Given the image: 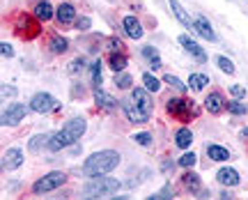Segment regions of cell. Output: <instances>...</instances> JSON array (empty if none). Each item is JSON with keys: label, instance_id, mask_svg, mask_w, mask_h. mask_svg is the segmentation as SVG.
Instances as JSON below:
<instances>
[{"label": "cell", "instance_id": "37", "mask_svg": "<svg viewBox=\"0 0 248 200\" xmlns=\"http://www.w3.org/2000/svg\"><path fill=\"white\" fill-rule=\"evenodd\" d=\"M0 53H2V58H12V55H14V49H12V44L2 42V44H0Z\"/></svg>", "mask_w": 248, "mask_h": 200}, {"label": "cell", "instance_id": "32", "mask_svg": "<svg viewBox=\"0 0 248 200\" xmlns=\"http://www.w3.org/2000/svg\"><path fill=\"white\" fill-rule=\"evenodd\" d=\"M163 81H166L168 85H172V87H175V90H179V92H184L186 87H188V85H186V83H182V81H179L177 76H172V74H166V79H163Z\"/></svg>", "mask_w": 248, "mask_h": 200}, {"label": "cell", "instance_id": "12", "mask_svg": "<svg viewBox=\"0 0 248 200\" xmlns=\"http://www.w3.org/2000/svg\"><path fill=\"white\" fill-rule=\"evenodd\" d=\"M23 164V152L18 148H9L5 154H2V168L5 170H14L18 166Z\"/></svg>", "mask_w": 248, "mask_h": 200}, {"label": "cell", "instance_id": "30", "mask_svg": "<svg viewBox=\"0 0 248 200\" xmlns=\"http://www.w3.org/2000/svg\"><path fill=\"white\" fill-rule=\"evenodd\" d=\"M131 76L129 74H124V71H117L115 74V85L117 87H122V90H126V87H131Z\"/></svg>", "mask_w": 248, "mask_h": 200}, {"label": "cell", "instance_id": "6", "mask_svg": "<svg viewBox=\"0 0 248 200\" xmlns=\"http://www.w3.org/2000/svg\"><path fill=\"white\" fill-rule=\"evenodd\" d=\"M58 106L60 104L55 101V97H51L48 92H37V95L30 99V108H32L35 113H42V115L53 113Z\"/></svg>", "mask_w": 248, "mask_h": 200}, {"label": "cell", "instance_id": "28", "mask_svg": "<svg viewBox=\"0 0 248 200\" xmlns=\"http://www.w3.org/2000/svg\"><path fill=\"white\" fill-rule=\"evenodd\" d=\"M228 111H230L232 115H246L248 113V104H241V101H228Z\"/></svg>", "mask_w": 248, "mask_h": 200}, {"label": "cell", "instance_id": "38", "mask_svg": "<svg viewBox=\"0 0 248 200\" xmlns=\"http://www.w3.org/2000/svg\"><path fill=\"white\" fill-rule=\"evenodd\" d=\"M83 65H85V60H83V58H78V60H74L69 65V74H78L80 69H83Z\"/></svg>", "mask_w": 248, "mask_h": 200}, {"label": "cell", "instance_id": "42", "mask_svg": "<svg viewBox=\"0 0 248 200\" xmlns=\"http://www.w3.org/2000/svg\"><path fill=\"white\" fill-rule=\"evenodd\" d=\"M110 49H113V51H122L124 46H122V42H117V39H110Z\"/></svg>", "mask_w": 248, "mask_h": 200}, {"label": "cell", "instance_id": "22", "mask_svg": "<svg viewBox=\"0 0 248 200\" xmlns=\"http://www.w3.org/2000/svg\"><path fill=\"white\" fill-rule=\"evenodd\" d=\"M108 62H110V69L115 71H124V67H126V58L122 55V51H113L110 53V58H108Z\"/></svg>", "mask_w": 248, "mask_h": 200}, {"label": "cell", "instance_id": "36", "mask_svg": "<svg viewBox=\"0 0 248 200\" xmlns=\"http://www.w3.org/2000/svg\"><path fill=\"white\" fill-rule=\"evenodd\" d=\"M166 198H172V191H170V186H163L161 191H156L154 196H150V200H166Z\"/></svg>", "mask_w": 248, "mask_h": 200}, {"label": "cell", "instance_id": "17", "mask_svg": "<svg viewBox=\"0 0 248 200\" xmlns=\"http://www.w3.org/2000/svg\"><path fill=\"white\" fill-rule=\"evenodd\" d=\"M191 143H193V133H191V129H186V127H182V129H177V133H175V145L182 150L191 148Z\"/></svg>", "mask_w": 248, "mask_h": 200}, {"label": "cell", "instance_id": "8", "mask_svg": "<svg viewBox=\"0 0 248 200\" xmlns=\"http://www.w3.org/2000/svg\"><path fill=\"white\" fill-rule=\"evenodd\" d=\"M26 117V106L23 104H12V106H7V111L2 113V124L5 127H14V124H18V122Z\"/></svg>", "mask_w": 248, "mask_h": 200}, {"label": "cell", "instance_id": "10", "mask_svg": "<svg viewBox=\"0 0 248 200\" xmlns=\"http://www.w3.org/2000/svg\"><path fill=\"white\" fill-rule=\"evenodd\" d=\"M179 44H182V46H184L186 51L191 53V55H193L198 62H207V53L202 51V46H200L198 42H193V39H191L188 35H182V37H179Z\"/></svg>", "mask_w": 248, "mask_h": 200}, {"label": "cell", "instance_id": "9", "mask_svg": "<svg viewBox=\"0 0 248 200\" xmlns=\"http://www.w3.org/2000/svg\"><path fill=\"white\" fill-rule=\"evenodd\" d=\"M204 108L212 115H221L228 108V101L223 99L221 92H212V95H207V99H204Z\"/></svg>", "mask_w": 248, "mask_h": 200}, {"label": "cell", "instance_id": "13", "mask_svg": "<svg viewBox=\"0 0 248 200\" xmlns=\"http://www.w3.org/2000/svg\"><path fill=\"white\" fill-rule=\"evenodd\" d=\"M216 180L223 184V186H237L241 182L239 173L234 170V168H221L218 173H216Z\"/></svg>", "mask_w": 248, "mask_h": 200}, {"label": "cell", "instance_id": "14", "mask_svg": "<svg viewBox=\"0 0 248 200\" xmlns=\"http://www.w3.org/2000/svg\"><path fill=\"white\" fill-rule=\"evenodd\" d=\"M122 28H124V33L131 37V39H140L142 37V26H140V21L136 17H126L122 21Z\"/></svg>", "mask_w": 248, "mask_h": 200}, {"label": "cell", "instance_id": "5", "mask_svg": "<svg viewBox=\"0 0 248 200\" xmlns=\"http://www.w3.org/2000/svg\"><path fill=\"white\" fill-rule=\"evenodd\" d=\"M64 182H67V175L60 173V170H55V173H48V175H44L42 180H37V182L32 184V191H35V193L53 191V189L62 186Z\"/></svg>", "mask_w": 248, "mask_h": 200}, {"label": "cell", "instance_id": "41", "mask_svg": "<svg viewBox=\"0 0 248 200\" xmlns=\"http://www.w3.org/2000/svg\"><path fill=\"white\" fill-rule=\"evenodd\" d=\"M16 95V87H7V85H2V97H14Z\"/></svg>", "mask_w": 248, "mask_h": 200}, {"label": "cell", "instance_id": "39", "mask_svg": "<svg viewBox=\"0 0 248 200\" xmlns=\"http://www.w3.org/2000/svg\"><path fill=\"white\" fill-rule=\"evenodd\" d=\"M230 92L234 99H241V97H246V87H241V85H230Z\"/></svg>", "mask_w": 248, "mask_h": 200}, {"label": "cell", "instance_id": "29", "mask_svg": "<svg viewBox=\"0 0 248 200\" xmlns=\"http://www.w3.org/2000/svg\"><path fill=\"white\" fill-rule=\"evenodd\" d=\"M67 46H69V44H67L64 37H53V39H51V51L53 53H64Z\"/></svg>", "mask_w": 248, "mask_h": 200}, {"label": "cell", "instance_id": "20", "mask_svg": "<svg viewBox=\"0 0 248 200\" xmlns=\"http://www.w3.org/2000/svg\"><path fill=\"white\" fill-rule=\"evenodd\" d=\"M207 154H209L212 161H228L230 159V152L221 148V145H207Z\"/></svg>", "mask_w": 248, "mask_h": 200}, {"label": "cell", "instance_id": "11", "mask_svg": "<svg viewBox=\"0 0 248 200\" xmlns=\"http://www.w3.org/2000/svg\"><path fill=\"white\" fill-rule=\"evenodd\" d=\"M193 30L198 33V35L202 37V39H207V42H216V33H214L212 23L207 21L204 17H198L193 21Z\"/></svg>", "mask_w": 248, "mask_h": 200}, {"label": "cell", "instance_id": "19", "mask_svg": "<svg viewBox=\"0 0 248 200\" xmlns=\"http://www.w3.org/2000/svg\"><path fill=\"white\" fill-rule=\"evenodd\" d=\"M35 17L39 18V21H48V18L53 17V7H51V2H48V0L37 2L35 5Z\"/></svg>", "mask_w": 248, "mask_h": 200}, {"label": "cell", "instance_id": "25", "mask_svg": "<svg viewBox=\"0 0 248 200\" xmlns=\"http://www.w3.org/2000/svg\"><path fill=\"white\" fill-rule=\"evenodd\" d=\"M48 140H51V136H48V133H44V136L39 133V136H35V138L30 140V145H28V148H30V152H39V150H42V145H46V148H48Z\"/></svg>", "mask_w": 248, "mask_h": 200}, {"label": "cell", "instance_id": "27", "mask_svg": "<svg viewBox=\"0 0 248 200\" xmlns=\"http://www.w3.org/2000/svg\"><path fill=\"white\" fill-rule=\"evenodd\" d=\"M142 85L147 87L150 92H159V90H161V83H159V79H154L152 74H142Z\"/></svg>", "mask_w": 248, "mask_h": 200}, {"label": "cell", "instance_id": "24", "mask_svg": "<svg viewBox=\"0 0 248 200\" xmlns=\"http://www.w3.org/2000/svg\"><path fill=\"white\" fill-rule=\"evenodd\" d=\"M182 182H184L186 189H191V191H200V177H198L195 173H191V170L182 177Z\"/></svg>", "mask_w": 248, "mask_h": 200}, {"label": "cell", "instance_id": "34", "mask_svg": "<svg viewBox=\"0 0 248 200\" xmlns=\"http://www.w3.org/2000/svg\"><path fill=\"white\" fill-rule=\"evenodd\" d=\"M195 161H198V157H195L193 152H186V154L179 157V166L182 168H191V166H195Z\"/></svg>", "mask_w": 248, "mask_h": 200}, {"label": "cell", "instance_id": "43", "mask_svg": "<svg viewBox=\"0 0 248 200\" xmlns=\"http://www.w3.org/2000/svg\"><path fill=\"white\" fill-rule=\"evenodd\" d=\"M241 133H244V138H248V129H244Z\"/></svg>", "mask_w": 248, "mask_h": 200}, {"label": "cell", "instance_id": "33", "mask_svg": "<svg viewBox=\"0 0 248 200\" xmlns=\"http://www.w3.org/2000/svg\"><path fill=\"white\" fill-rule=\"evenodd\" d=\"M101 81H104V74H101V60H97L92 65V83L94 85H101Z\"/></svg>", "mask_w": 248, "mask_h": 200}, {"label": "cell", "instance_id": "26", "mask_svg": "<svg viewBox=\"0 0 248 200\" xmlns=\"http://www.w3.org/2000/svg\"><path fill=\"white\" fill-rule=\"evenodd\" d=\"M23 28H28V37H35L37 35V26L28 17H21V18H18V30H21V33H23ZM23 35H26V33H23Z\"/></svg>", "mask_w": 248, "mask_h": 200}, {"label": "cell", "instance_id": "40", "mask_svg": "<svg viewBox=\"0 0 248 200\" xmlns=\"http://www.w3.org/2000/svg\"><path fill=\"white\" fill-rule=\"evenodd\" d=\"M90 26H92V23H90V18H88V17H80L78 21H76V28H78V30H88Z\"/></svg>", "mask_w": 248, "mask_h": 200}, {"label": "cell", "instance_id": "31", "mask_svg": "<svg viewBox=\"0 0 248 200\" xmlns=\"http://www.w3.org/2000/svg\"><path fill=\"white\" fill-rule=\"evenodd\" d=\"M216 65H218L225 74H234V65H232V60H228L225 55H218V58H216Z\"/></svg>", "mask_w": 248, "mask_h": 200}, {"label": "cell", "instance_id": "1", "mask_svg": "<svg viewBox=\"0 0 248 200\" xmlns=\"http://www.w3.org/2000/svg\"><path fill=\"white\" fill-rule=\"evenodd\" d=\"M147 92H150L147 87H136L131 95H129V99L122 101V108H124V113H126V117L131 122H136V124L147 122L152 115V99Z\"/></svg>", "mask_w": 248, "mask_h": 200}, {"label": "cell", "instance_id": "7", "mask_svg": "<svg viewBox=\"0 0 248 200\" xmlns=\"http://www.w3.org/2000/svg\"><path fill=\"white\" fill-rule=\"evenodd\" d=\"M193 101H186V99H182V97H177V99H168V113L172 115V117H179L182 122H188V117H191V111H193Z\"/></svg>", "mask_w": 248, "mask_h": 200}, {"label": "cell", "instance_id": "18", "mask_svg": "<svg viewBox=\"0 0 248 200\" xmlns=\"http://www.w3.org/2000/svg\"><path fill=\"white\" fill-rule=\"evenodd\" d=\"M94 101H97L101 108H115V106H117L115 99L108 95V92H104L101 87H97V90H94Z\"/></svg>", "mask_w": 248, "mask_h": 200}, {"label": "cell", "instance_id": "4", "mask_svg": "<svg viewBox=\"0 0 248 200\" xmlns=\"http://www.w3.org/2000/svg\"><path fill=\"white\" fill-rule=\"evenodd\" d=\"M120 186L122 184L117 182V180L99 175V177H92V182H88L83 186V196L85 198H101V196H110V193L120 191Z\"/></svg>", "mask_w": 248, "mask_h": 200}, {"label": "cell", "instance_id": "15", "mask_svg": "<svg viewBox=\"0 0 248 200\" xmlns=\"http://www.w3.org/2000/svg\"><path fill=\"white\" fill-rule=\"evenodd\" d=\"M74 17H76V9H74V5H71V2H62L60 7L55 9V18L60 21L62 26L71 23V21H74Z\"/></svg>", "mask_w": 248, "mask_h": 200}, {"label": "cell", "instance_id": "2", "mask_svg": "<svg viewBox=\"0 0 248 200\" xmlns=\"http://www.w3.org/2000/svg\"><path fill=\"white\" fill-rule=\"evenodd\" d=\"M117 166H120V154L115 150H101V152H94L85 159L83 164V175L85 177H99V175H108L113 173Z\"/></svg>", "mask_w": 248, "mask_h": 200}, {"label": "cell", "instance_id": "35", "mask_svg": "<svg viewBox=\"0 0 248 200\" xmlns=\"http://www.w3.org/2000/svg\"><path fill=\"white\" fill-rule=\"evenodd\" d=\"M133 140L138 143V145H142V148H147L152 143V136L147 133V131H142V133H133Z\"/></svg>", "mask_w": 248, "mask_h": 200}, {"label": "cell", "instance_id": "16", "mask_svg": "<svg viewBox=\"0 0 248 200\" xmlns=\"http://www.w3.org/2000/svg\"><path fill=\"white\" fill-rule=\"evenodd\" d=\"M170 9H172V14L177 17V21L182 26L188 28V30H193V21H191V17L186 14V9L179 5V0H170Z\"/></svg>", "mask_w": 248, "mask_h": 200}, {"label": "cell", "instance_id": "3", "mask_svg": "<svg viewBox=\"0 0 248 200\" xmlns=\"http://www.w3.org/2000/svg\"><path fill=\"white\" fill-rule=\"evenodd\" d=\"M85 129H88V122L83 120V117H74V120L67 122L58 133L51 136V140H48V150H51V152H60V150L69 148L71 143H76V140L85 133Z\"/></svg>", "mask_w": 248, "mask_h": 200}, {"label": "cell", "instance_id": "21", "mask_svg": "<svg viewBox=\"0 0 248 200\" xmlns=\"http://www.w3.org/2000/svg\"><path fill=\"white\" fill-rule=\"evenodd\" d=\"M142 58L150 60V67L152 69H161V58H159V51L154 46H145L142 49Z\"/></svg>", "mask_w": 248, "mask_h": 200}, {"label": "cell", "instance_id": "23", "mask_svg": "<svg viewBox=\"0 0 248 200\" xmlns=\"http://www.w3.org/2000/svg\"><path fill=\"white\" fill-rule=\"evenodd\" d=\"M204 85H209V76H204V74H191L188 76V87L204 90Z\"/></svg>", "mask_w": 248, "mask_h": 200}]
</instances>
